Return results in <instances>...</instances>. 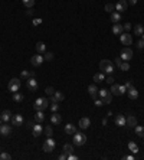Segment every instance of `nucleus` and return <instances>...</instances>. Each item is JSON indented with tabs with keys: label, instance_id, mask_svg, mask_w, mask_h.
Returning <instances> with one entry per match:
<instances>
[{
	"label": "nucleus",
	"instance_id": "f257e3e1",
	"mask_svg": "<svg viewBox=\"0 0 144 160\" xmlns=\"http://www.w3.org/2000/svg\"><path fill=\"white\" fill-rule=\"evenodd\" d=\"M100 69H101V72H104V74L111 75L114 72V64L111 61H108V59H102L100 62Z\"/></svg>",
	"mask_w": 144,
	"mask_h": 160
},
{
	"label": "nucleus",
	"instance_id": "f03ea898",
	"mask_svg": "<svg viewBox=\"0 0 144 160\" xmlns=\"http://www.w3.org/2000/svg\"><path fill=\"white\" fill-rule=\"evenodd\" d=\"M48 107H49V100L45 98V97L37 98L35 101V104H33V108H35L36 111H43V110H46Z\"/></svg>",
	"mask_w": 144,
	"mask_h": 160
},
{
	"label": "nucleus",
	"instance_id": "7ed1b4c3",
	"mask_svg": "<svg viewBox=\"0 0 144 160\" xmlns=\"http://www.w3.org/2000/svg\"><path fill=\"white\" fill-rule=\"evenodd\" d=\"M55 146H56V143L52 137H46V140L43 143V146H42V149H43V152L45 153H52L55 150Z\"/></svg>",
	"mask_w": 144,
	"mask_h": 160
},
{
	"label": "nucleus",
	"instance_id": "20e7f679",
	"mask_svg": "<svg viewBox=\"0 0 144 160\" xmlns=\"http://www.w3.org/2000/svg\"><path fill=\"white\" fill-rule=\"evenodd\" d=\"M72 142H73L75 146H84V144L87 143V136H85L84 133H81V131H76V133L73 134Z\"/></svg>",
	"mask_w": 144,
	"mask_h": 160
},
{
	"label": "nucleus",
	"instance_id": "39448f33",
	"mask_svg": "<svg viewBox=\"0 0 144 160\" xmlns=\"http://www.w3.org/2000/svg\"><path fill=\"white\" fill-rule=\"evenodd\" d=\"M98 95L101 97V100H102L104 104H111V101H112V94H111V91L100 89V91H98Z\"/></svg>",
	"mask_w": 144,
	"mask_h": 160
},
{
	"label": "nucleus",
	"instance_id": "423d86ee",
	"mask_svg": "<svg viewBox=\"0 0 144 160\" xmlns=\"http://www.w3.org/2000/svg\"><path fill=\"white\" fill-rule=\"evenodd\" d=\"M7 88H9L10 92H16V91H19V88H20V79H19V78H12V79L9 81Z\"/></svg>",
	"mask_w": 144,
	"mask_h": 160
},
{
	"label": "nucleus",
	"instance_id": "0eeeda50",
	"mask_svg": "<svg viewBox=\"0 0 144 160\" xmlns=\"http://www.w3.org/2000/svg\"><path fill=\"white\" fill-rule=\"evenodd\" d=\"M26 87H28V89L30 91V92H35V91H37V81H36L33 76H30V78H28V81H26Z\"/></svg>",
	"mask_w": 144,
	"mask_h": 160
},
{
	"label": "nucleus",
	"instance_id": "6e6552de",
	"mask_svg": "<svg viewBox=\"0 0 144 160\" xmlns=\"http://www.w3.org/2000/svg\"><path fill=\"white\" fill-rule=\"evenodd\" d=\"M120 40H121V43L124 45V46H130L131 43H133V38L130 33H127V32H123L121 35H120Z\"/></svg>",
	"mask_w": 144,
	"mask_h": 160
},
{
	"label": "nucleus",
	"instance_id": "1a4fd4ad",
	"mask_svg": "<svg viewBox=\"0 0 144 160\" xmlns=\"http://www.w3.org/2000/svg\"><path fill=\"white\" fill-rule=\"evenodd\" d=\"M64 100H65V95H64L61 91H55L54 95L49 97V101H51V103H61V101H64Z\"/></svg>",
	"mask_w": 144,
	"mask_h": 160
},
{
	"label": "nucleus",
	"instance_id": "9d476101",
	"mask_svg": "<svg viewBox=\"0 0 144 160\" xmlns=\"http://www.w3.org/2000/svg\"><path fill=\"white\" fill-rule=\"evenodd\" d=\"M43 61H45V59H43V56H42L40 53H36V55H33V56L30 58V64H32L33 67H40Z\"/></svg>",
	"mask_w": 144,
	"mask_h": 160
},
{
	"label": "nucleus",
	"instance_id": "9b49d317",
	"mask_svg": "<svg viewBox=\"0 0 144 160\" xmlns=\"http://www.w3.org/2000/svg\"><path fill=\"white\" fill-rule=\"evenodd\" d=\"M25 123V118H23V115H20V114H16V115H12V124L15 125V127H22Z\"/></svg>",
	"mask_w": 144,
	"mask_h": 160
},
{
	"label": "nucleus",
	"instance_id": "f8f14e48",
	"mask_svg": "<svg viewBox=\"0 0 144 160\" xmlns=\"http://www.w3.org/2000/svg\"><path fill=\"white\" fill-rule=\"evenodd\" d=\"M120 58L123 59V61H130L131 58H133V51L130 49V48H123V51H121V55H120Z\"/></svg>",
	"mask_w": 144,
	"mask_h": 160
},
{
	"label": "nucleus",
	"instance_id": "ddd939ff",
	"mask_svg": "<svg viewBox=\"0 0 144 160\" xmlns=\"http://www.w3.org/2000/svg\"><path fill=\"white\" fill-rule=\"evenodd\" d=\"M127 9H128V1H126V0H118L115 3V10L117 12H126Z\"/></svg>",
	"mask_w": 144,
	"mask_h": 160
},
{
	"label": "nucleus",
	"instance_id": "4468645a",
	"mask_svg": "<svg viewBox=\"0 0 144 160\" xmlns=\"http://www.w3.org/2000/svg\"><path fill=\"white\" fill-rule=\"evenodd\" d=\"M114 123L118 125V127H126V125H127L126 115H123V114H118V115H115V118H114Z\"/></svg>",
	"mask_w": 144,
	"mask_h": 160
},
{
	"label": "nucleus",
	"instance_id": "2eb2a0df",
	"mask_svg": "<svg viewBox=\"0 0 144 160\" xmlns=\"http://www.w3.org/2000/svg\"><path fill=\"white\" fill-rule=\"evenodd\" d=\"M42 133H43V127L40 125V123H36V124L32 127V134H33V137L42 136Z\"/></svg>",
	"mask_w": 144,
	"mask_h": 160
},
{
	"label": "nucleus",
	"instance_id": "dca6fc26",
	"mask_svg": "<svg viewBox=\"0 0 144 160\" xmlns=\"http://www.w3.org/2000/svg\"><path fill=\"white\" fill-rule=\"evenodd\" d=\"M91 125V120L88 118V117H82L81 120H79V124H78V127L79 128H82V130H87V128H90Z\"/></svg>",
	"mask_w": 144,
	"mask_h": 160
},
{
	"label": "nucleus",
	"instance_id": "f3484780",
	"mask_svg": "<svg viewBox=\"0 0 144 160\" xmlns=\"http://www.w3.org/2000/svg\"><path fill=\"white\" fill-rule=\"evenodd\" d=\"M10 133H12V127L9 124L0 125V134H1V136H10Z\"/></svg>",
	"mask_w": 144,
	"mask_h": 160
},
{
	"label": "nucleus",
	"instance_id": "a211bd4d",
	"mask_svg": "<svg viewBox=\"0 0 144 160\" xmlns=\"http://www.w3.org/2000/svg\"><path fill=\"white\" fill-rule=\"evenodd\" d=\"M127 94H128V98L130 100H137L138 98V91H137V88H134V87L127 89Z\"/></svg>",
	"mask_w": 144,
	"mask_h": 160
},
{
	"label": "nucleus",
	"instance_id": "6ab92c4d",
	"mask_svg": "<svg viewBox=\"0 0 144 160\" xmlns=\"http://www.w3.org/2000/svg\"><path fill=\"white\" fill-rule=\"evenodd\" d=\"M51 121H52V124L58 125L62 123V115L61 114H58V113H54L52 115H51Z\"/></svg>",
	"mask_w": 144,
	"mask_h": 160
},
{
	"label": "nucleus",
	"instance_id": "aec40b11",
	"mask_svg": "<svg viewBox=\"0 0 144 160\" xmlns=\"http://www.w3.org/2000/svg\"><path fill=\"white\" fill-rule=\"evenodd\" d=\"M98 91H100V89L97 88V85H95V84H91L90 87H88V92H90V95L94 98V100L97 98V95H98Z\"/></svg>",
	"mask_w": 144,
	"mask_h": 160
},
{
	"label": "nucleus",
	"instance_id": "412c9836",
	"mask_svg": "<svg viewBox=\"0 0 144 160\" xmlns=\"http://www.w3.org/2000/svg\"><path fill=\"white\" fill-rule=\"evenodd\" d=\"M123 32H124L123 25H120V23H114V26H112V33H114V35H121Z\"/></svg>",
	"mask_w": 144,
	"mask_h": 160
},
{
	"label": "nucleus",
	"instance_id": "4be33fe9",
	"mask_svg": "<svg viewBox=\"0 0 144 160\" xmlns=\"http://www.w3.org/2000/svg\"><path fill=\"white\" fill-rule=\"evenodd\" d=\"M76 131H78V130H76V127H75L73 124H71V123L65 125V133H66V134H71V136H73Z\"/></svg>",
	"mask_w": 144,
	"mask_h": 160
},
{
	"label": "nucleus",
	"instance_id": "5701e85b",
	"mask_svg": "<svg viewBox=\"0 0 144 160\" xmlns=\"http://www.w3.org/2000/svg\"><path fill=\"white\" fill-rule=\"evenodd\" d=\"M109 20H111L112 23H118V22L121 20V15H120V12H112V13L109 15Z\"/></svg>",
	"mask_w": 144,
	"mask_h": 160
},
{
	"label": "nucleus",
	"instance_id": "b1692460",
	"mask_svg": "<svg viewBox=\"0 0 144 160\" xmlns=\"http://www.w3.org/2000/svg\"><path fill=\"white\" fill-rule=\"evenodd\" d=\"M0 117H1V120H3L4 123H7V121H10V120H12V113H10L9 110H4V111L1 113V115H0Z\"/></svg>",
	"mask_w": 144,
	"mask_h": 160
},
{
	"label": "nucleus",
	"instance_id": "393cba45",
	"mask_svg": "<svg viewBox=\"0 0 144 160\" xmlns=\"http://www.w3.org/2000/svg\"><path fill=\"white\" fill-rule=\"evenodd\" d=\"M94 81L95 82H104L105 81V74L104 72H97L94 75Z\"/></svg>",
	"mask_w": 144,
	"mask_h": 160
},
{
	"label": "nucleus",
	"instance_id": "a878e982",
	"mask_svg": "<svg viewBox=\"0 0 144 160\" xmlns=\"http://www.w3.org/2000/svg\"><path fill=\"white\" fill-rule=\"evenodd\" d=\"M35 48H36V52H37V53H43V52H46V45H45L43 42H37Z\"/></svg>",
	"mask_w": 144,
	"mask_h": 160
},
{
	"label": "nucleus",
	"instance_id": "bb28decb",
	"mask_svg": "<svg viewBox=\"0 0 144 160\" xmlns=\"http://www.w3.org/2000/svg\"><path fill=\"white\" fill-rule=\"evenodd\" d=\"M134 33L138 36H141L144 33V26L141 25V23H137L136 26H134Z\"/></svg>",
	"mask_w": 144,
	"mask_h": 160
},
{
	"label": "nucleus",
	"instance_id": "cd10ccee",
	"mask_svg": "<svg viewBox=\"0 0 144 160\" xmlns=\"http://www.w3.org/2000/svg\"><path fill=\"white\" fill-rule=\"evenodd\" d=\"M127 125L128 127H136L137 125V118L134 115H128L127 117Z\"/></svg>",
	"mask_w": 144,
	"mask_h": 160
},
{
	"label": "nucleus",
	"instance_id": "c85d7f7f",
	"mask_svg": "<svg viewBox=\"0 0 144 160\" xmlns=\"http://www.w3.org/2000/svg\"><path fill=\"white\" fill-rule=\"evenodd\" d=\"M134 130H136V134H137L140 139H144V127H143V125L137 124L136 127H134Z\"/></svg>",
	"mask_w": 144,
	"mask_h": 160
},
{
	"label": "nucleus",
	"instance_id": "c756f323",
	"mask_svg": "<svg viewBox=\"0 0 144 160\" xmlns=\"http://www.w3.org/2000/svg\"><path fill=\"white\" fill-rule=\"evenodd\" d=\"M45 120V114H43V111H36L35 114V121L36 123H42Z\"/></svg>",
	"mask_w": 144,
	"mask_h": 160
},
{
	"label": "nucleus",
	"instance_id": "7c9ffc66",
	"mask_svg": "<svg viewBox=\"0 0 144 160\" xmlns=\"http://www.w3.org/2000/svg\"><path fill=\"white\" fill-rule=\"evenodd\" d=\"M25 100V97H23V94H20V92H13V101L15 103H22Z\"/></svg>",
	"mask_w": 144,
	"mask_h": 160
},
{
	"label": "nucleus",
	"instance_id": "2f4dec72",
	"mask_svg": "<svg viewBox=\"0 0 144 160\" xmlns=\"http://www.w3.org/2000/svg\"><path fill=\"white\" fill-rule=\"evenodd\" d=\"M128 149H130V152H131V153H134V154H136V153H138V150H140V149H138V146H137L134 142L128 143Z\"/></svg>",
	"mask_w": 144,
	"mask_h": 160
},
{
	"label": "nucleus",
	"instance_id": "473e14b6",
	"mask_svg": "<svg viewBox=\"0 0 144 160\" xmlns=\"http://www.w3.org/2000/svg\"><path fill=\"white\" fill-rule=\"evenodd\" d=\"M111 94L120 95V85L118 84H111Z\"/></svg>",
	"mask_w": 144,
	"mask_h": 160
},
{
	"label": "nucleus",
	"instance_id": "72a5a7b5",
	"mask_svg": "<svg viewBox=\"0 0 144 160\" xmlns=\"http://www.w3.org/2000/svg\"><path fill=\"white\" fill-rule=\"evenodd\" d=\"M43 133L46 134V137H52V134H54V130H52V127H43Z\"/></svg>",
	"mask_w": 144,
	"mask_h": 160
},
{
	"label": "nucleus",
	"instance_id": "f704fd0d",
	"mask_svg": "<svg viewBox=\"0 0 144 160\" xmlns=\"http://www.w3.org/2000/svg\"><path fill=\"white\" fill-rule=\"evenodd\" d=\"M64 152L66 153V154H71L72 152H73V147H72V144H64Z\"/></svg>",
	"mask_w": 144,
	"mask_h": 160
},
{
	"label": "nucleus",
	"instance_id": "c9c22d12",
	"mask_svg": "<svg viewBox=\"0 0 144 160\" xmlns=\"http://www.w3.org/2000/svg\"><path fill=\"white\" fill-rule=\"evenodd\" d=\"M23 1V4L28 7V9H32L33 6H35V0H22Z\"/></svg>",
	"mask_w": 144,
	"mask_h": 160
},
{
	"label": "nucleus",
	"instance_id": "e433bc0d",
	"mask_svg": "<svg viewBox=\"0 0 144 160\" xmlns=\"http://www.w3.org/2000/svg\"><path fill=\"white\" fill-rule=\"evenodd\" d=\"M114 10H115V4H112V3H107V4H105V12L112 13Z\"/></svg>",
	"mask_w": 144,
	"mask_h": 160
},
{
	"label": "nucleus",
	"instance_id": "4c0bfd02",
	"mask_svg": "<svg viewBox=\"0 0 144 160\" xmlns=\"http://www.w3.org/2000/svg\"><path fill=\"white\" fill-rule=\"evenodd\" d=\"M54 52H46L45 53V56H43V59H45V61H52V59H54Z\"/></svg>",
	"mask_w": 144,
	"mask_h": 160
},
{
	"label": "nucleus",
	"instance_id": "58836bf2",
	"mask_svg": "<svg viewBox=\"0 0 144 160\" xmlns=\"http://www.w3.org/2000/svg\"><path fill=\"white\" fill-rule=\"evenodd\" d=\"M0 159H1V160H10V159H12V156H10L9 153L3 152V153H0Z\"/></svg>",
	"mask_w": 144,
	"mask_h": 160
},
{
	"label": "nucleus",
	"instance_id": "ea45409f",
	"mask_svg": "<svg viewBox=\"0 0 144 160\" xmlns=\"http://www.w3.org/2000/svg\"><path fill=\"white\" fill-rule=\"evenodd\" d=\"M120 69H123V71H128V69H130V64H128L127 61H123V64H121Z\"/></svg>",
	"mask_w": 144,
	"mask_h": 160
},
{
	"label": "nucleus",
	"instance_id": "a19ab883",
	"mask_svg": "<svg viewBox=\"0 0 144 160\" xmlns=\"http://www.w3.org/2000/svg\"><path fill=\"white\" fill-rule=\"evenodd\" d=\"M58 110H59V103H52V104H51V111H52V113H56Z\"/></svg>",
	"mask_w": 144,
	"mask_h": 160
},
{
	"label": "nucleus",
	"instance_id": "79ce46f5",
	"mask_svg": "<svg viewBox=\"0 0 144 160\" xmlns=\"http://www.w3.org/2000/svg\"><path fill=\"white\" fill-rule=\"evenodd\" d=\"M20 76L28 79V78H30V72H29V71H22V72H20Z\"/></svg>",
	"mask_w": 144,
	"mask_h": 160
},
{
	"label": "nucleus",
	"instance_id": "37998d69",
	"mask_svg": "<svg viewBox=\"0 0 144 160\" xmlns=\"http://www.w3.org/2000/svg\"><path fill=\"white\" fill-rule=\"evenodd\" d=\"M45 92H46V95H49V97H51V95H54L55 89L52 88V87H48V88L45 89Z\"/></svg>",
	"mask_w": 144,
	"mask_h": 160
},
{
	"label": "nucleus",
	"instance_id": "c03bdc74",
	"mask_svg": "<svg viewBox=\"0 0 144 160\" xmlns=\"http://www.w3.org/2000/svg\"><path fill=\"white\" fill-rule=\"evenodd\" d=\"M94 104H95V105H97V107H101V105H104V103H102V100H97V98L94 100Z\"/></svg>",
	"mask_w": 144,
	"mask_h": 160
},
{
	"label": "nucleus",
	"instance_id": "a18cd8bd",
	"mask_svg": "<svg viewBox=\"0 0 144 160\" xmlns=\"http://www.w3.org/2000/svg\"><path fill=\"white\" fill-rule=\"evenodd\" d=\"M114 64L120 68V67H121V64H123V59H121V58H115V62H114Z\"/></svg>",
	"mask_w": 144,
	"mask_h": 160
},
{
	"label": "nucleus",
	"instance_id": "49530a36",
	"mask_svg": "<svg viewBox=\"0 0 144 160\" xmlns=\"http://www.w3.org/2000/svg\"><path fill=\"white\" fill-rule=\"evenodd\" d=\"M137 48H138V49H143L144 48V40L143 39H140V40L137 42Z\"/></svg>",
	"mask_w": 144,
	"mask_h": 160
},
{
	"label": "nucleus",
	"instance_id": "de8ad7c7",
	"mask_svg": "<svg viewBox=\"0 0 144 160\" xmlns=\"http://www.w3.org/2000/svg\"><path fill=\"white\" fill-rule=\"evenodd\" d=\"M126 92H127L126 85H120V95H123V94H126Z\"/></svg>",
	"mask_w": 144,
	"mask_h": 160
},
{
	"label": "nucleus",
	"instance_id": "09e8293b",
	"mask_svg": "<svg viewBox=\"0 0 144 160\" xmlns=\"http://www.w3.org/2000/svg\"><path fill=\"white\" fill-rule=\"evenodd\" d=\"M66 159H68V154H66L65 152H64L62 154H59V160H66Z\"/></svg>",
	"mask_w": 144,
	"mask_h": 160
},
{
	"label": "nucleus",
	"instance_id": "8fccbe9b",
	"mask_svg": "<svg viewBox=\"0 0 144 160\" xmlns=\"http://www.w3.org/2000/svg\"><path fill=\"white\" fill-rule=\"evenodd\" d=\"M105 81H107V84H114V81H115V79H114V78H112V76L109 75V76H108Z\"/></svg>",
	"mask_w": 144,
	"mask_h": 160
},
{
	"label": "nucleus",
	"instance_id": "3c124183",
	"mask_svg": "<svg viewBox=\"0 0 144 160\" xmlns=\"http://www.w3.org/2000/svg\"><path fill=\"white\" fill-rule=\"evenodd\" d=\"M123 159H124V160H134V159H136V157H134L133 154H128V156H124Z\"/></svg>",
	"mask_w": 144,
	"mask_h": 160
},
{
	"label": "nucleus",
	"instance_id": "603ef678",
	"mask_svg": "<svg viewBox=\"0 0 144 160\" xmlns=\"http://www.w3.org/2000/svg\"><path fill=\"white\" fill-rule=\"evenodd\" d=\"M42 23V19H35L33 20V26H37V25H40Z\"/></svg>",
	"mask_w": 144,
	"mask_h": 160
},
{
	"label": "nucleus",
	"instance_id": "864d4df0",
	"mask_svg": "<svg viewBox=\"0 0 144 160\" xmlns=\"http://www.w3.org/2000/svg\"><path fill=\"white\" fill-rule=\"evenodd\" d=\"M26 125H28V128H30V130H32V127L35 125V123H33V121L30 120V121H28V123H26Z\"/></svg>",
	"mask_w": 144,
	"mask_h": 160
},
{
	"label": "nucleus",
	"instance_id": "5fc2aeb1",
	"mask_svg": "<svg viewBox=\"0 0 144 160\" xmlns=\"http://www.w3.org/2000/svg\"><path fill=\"white\" fill-rule=\"evenodd\" d=\"M68 160H78V157H76V156H75V154H68Z\"/></svg>",
	"mask_w": 144,
	"mask_h": 160
},
{
	"label": "nucleus",
	"instance_id": "6e6d98bb",
	"mask_svg": "<svg viewBox=\"0 0 144 160\" xmlns=\"http://www.w3.org/2000/svg\"><path fill=\"white\" fill-rule=\"evenodd\" d=\"M123 28H124V30H130V29H131V23H126Z\"/></svg>",
	"mask_w": 144,
	"mask_h": 160
},
{
	"label": "nucleus",
	"instance_id": "4d7b16f0",
	"mask_svg": "<svg viewBox=\"0 0 144 160\" xmlns=\"http://www.w3.org/2000/svg\"><path fill=\"white\" fill-rule=\"evenodd\" d=\"M131 87H133V81H127V82H126V88L128 89V88H131Z\"/></svg>",
	"mask_w": 144,
	"mask_h": 160
},
{
	"label": "nucleus",
	"instance_id": "13d9d810",
	"mask_svg": "<svg viewBox=\"0 0 144 160\" xmlns=\"http://www.w3.org/2000/svg\"><path fill=\"white\" fill-rule=\"evenodd\" d=\"M26 15H28V16H32V15H33V10H32V9H29V10L26 12Z\"/></svg>",
	"mask_w": 144,
	"mask_h": 160
},
{
	"label": "nucleus",
	"instance_id": "bf43d9fd",
	"mask_svg": "<svg viewBox=\"0 0 144 160\" xmlns=\"http://www.w3.org/2000/svg\"><path fill=\"white\" fill-rule=\"evenodd\" d=\"M130 4H131V6H134V4H137V0H130Z\"/></svg>",
	"mask_w": 144,
	"mask_h": 160
},
{
	"label": "nucleus",
	"instance_id": "052dcab7",
	"mask_svg": "<svg viewBox=\"0 0 144 160\" xmlns=\"http://www.w3.org/2000/svg\"><path fill=\"white\" fill-rule=\"evenodd\" d=\"M3 124V120H1V117H0V125Z\"/></svg>",
	"mask_w": 144,
	"mask_h": 160
},
{
	"label": "nucleus",
	"instance_id": "680f3d73",
	"mask_svg": "<svg viewBox=\"0 0 144 160\" xmlns=\"http://www.w3.org/2000/svg\"><path fill=\"white\" fill-rule=\"evenodd\" d=\"M141 39H143V40H144V33H143V35H141Z\"/></svg>",
	"mask_w": 144,
	"mask_h": 160
}]
</instances>
